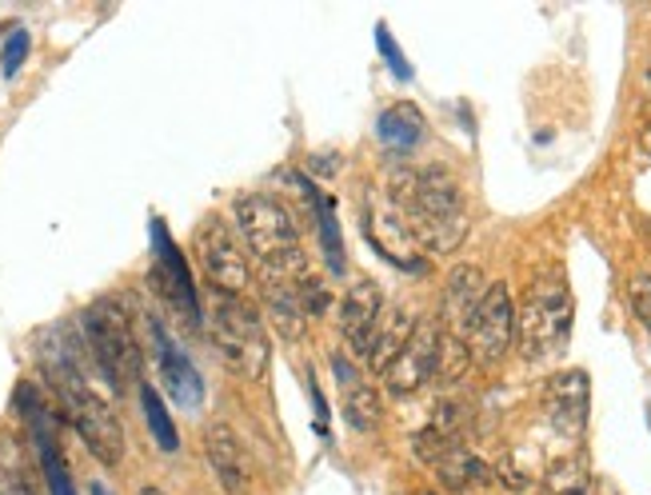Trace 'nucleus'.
<instances>
[{"mask_svg":"<svg viewBox=\"0 0 651 495\" xmlns=\"http://www.w3.org/2000/svg\"><path fill=\"white\" fill-rule=\"evenodd\" d=\"M388 212L404 240L431 256L455 252L467 236L464 192L452 173L443 168H412L395 161L384 173Z\"/></svg>","mask_w":651,"mask_h":495,"instance_id":"nucleus-1","label":"nucleus"},{"mask_svg":"<svg viewBox=\"0 0 651 495\" xmlns=\"http://www.w3.org/2000/svg\"><path fill=\"white\" fill-rule=\"evenodd\" d=\"M236 228L245 232L248 252L257 256V264L264 268L268 280L280 284H304L308 280V264H304L300 232L292 224V212L268 192H245L236 197Z\"/></svg>","mask_w":651,"mask_h":495,"instance_id":"nucleus-2","label":"nucleus"},{"mask_svg":"<svg viewBox=\"0 0 651 495\" xmlns=\"http://www.w3.org/2000/svg\"><path fill=\"white\" fill-rule=\"evenodd\" d=\"M52 384H57L60 408L69 415V424L76 427V436L84 439V448L93 451L105 468H117L120 456H125V432H120L117 412L88 388L76 360L64 347H60L57 364H52Z\"/></svg>","mask_w":651,"mask_h":495,"instance_id":"nucleus-3","label":"nucleus"},{"mask_svg":"<svg viewBox=\"0 0 651 495\" xmlns=\"http://www.w3.org/2000/svg\"><path fill=\"white\" fill-rule=\"evenodd\" d=\"M571 316H576V304H571L568 280L559 272L535 280L523 296V308L516 311V340H520L523 356L547 360L564 352L571 335Z\"/></svg>","mask_w":651,"mask_h":495,"instance_id":"nucleus-4","label":"nucleus"},{"mask_svg":"<svg viewBox=\"0 0 651 495\" xmlns=\"http://www.w3.org/2000/svg\"><path fill=\"white\" fill-rule=\"evenodd\" d=\"M212 344L221 360L245 380H264L268 372V335L257 304L245 296L212 292Z\"/></svg>","mask_w":651,"mask_h":495,"instance_id":"nucleus-5","label":"nucleus"},{"mask_svg":"<svg viewBox=\"0 0 651 495\" xmlns=\"http://www.w3.org/2000/svg\"><path fill=\"white\" fill-rule=\"evenodd\" d=\"M81 328L96 368H100L113 392L120 396L129 384H140V344L132 335L129 311L120 308L117 299H96L93 308L81 316Z\"/></svg>","mask_w":651,"mask_h":495,"instance_id":"nucleus-6","label":"nucleus"},{"mask_svg":"<svg viewBox=\"0 0 651 495\" xmlns=\"http://www.w3.org/2000/svg\"><path fill=\"white\" fill-rule=\"evenodd\" d=\"M192 252H197V264L212 284V292L245 296L252 288V268H248L245 248L236 244L233 228L221 216L200 220L197 232H192Z\"/></svg>","mask_w":651,"mask_h":495,"instance_id":"nucleus-7","label":"nucleus"},{"mask_svg":"<svg viewBox=\"0 0 651 495\" xmlns=\"http://www.w3.org/2000/svg\"><path fill=\"white\" fill-rule=\"evenodd\" d=\"M512 340H516L512 292H508V284H488V292H484V299H480V308L472 311L467 332H464L472 364H480V368H496V364H504V356L512 352Z\"/></svg>","mask_w":651,"mask_h":495,"instance_id":"nucleus-8","label":"nucleus"},{"mask_svg":"<svg viewBox=\"0 0 651 495\" xmlns=\"http://www.w3.org/2000/svg\"><path fill=\"white\" fill-rule=\"evenodd\" d=\"M436 356H440V323L416 320L400 356L388 364L384 388L392 396H416L428 380H436Z\"/></svg>","mask_w":651,"mask_h":495,"instance_id":"nucleus-9","label":"nucleus"},{"mask_svg":"<svg viewBox=\"0 0 651 495\" xmlns=\"http://www.w3.org/2000/svg\"><path fill=\"white\" fill-rule=\"evenodd\" d=\"M588 408H592V388H588V372L571 368L552 376L544 388V415L559 436H583L588 427Z\"/></svg>","mask_w":651,"mask_h":495,"instance_id":"nucleus-10","label":"nucleus"},{"mask_svg":"<svg viewBox=\"0 0 651 495\" xmlns=\"http://www.w3.org/2000/svg\"><path fill=\"white\" fill-rule=\"evenodd\" d=\"M204 460H209L212 480L221 484L224 495H248L252 492V463H248V448L240 444L228 424L204 427Z\"/></svg>","mask_w":651,"mask_h":495,"instance_id":"nucleus-11","label":"nucleus"},{"mask_svg":"<svg viewBox=\"0 0 651 495\" xmlns=\"http://www.w3.org/2000/svg\"><path fill=\"white\" fill-rule=\"evenodd\" d=\"M380 311H384V292L376 280H356L348 292H344V304H340V332L348 340L352 352H368V340H372L376 323H380Z\"/></svg>","mask_w":651,"mask_h":495,"instance_id":"nucleus-12","label":"nucleus"},{"mask_svg":"<svg viewBox=\"0 0 651 495\" xmlns=\"http://www.w3.org/2000/svg\"><path fill=\"white\" fill-rule=\"evenodd\" d=\"M152 244H156V280L164 284V296H173L176 308H185L188 323H200V304H197V288H192V276H188V264L180 248L173 244V236L164 232L161 220H152Z\"/></svg>","mask_w":651,"mask_h":495,"instance_id":"nucleus-13","label":"nucleus"},{"mask_svg":"<svg viewBox=\"0 0 651 495\" xmlns=\"http://www.w3.org/2000/svg\"><path fill=\"white\" fill-rule=\"evenodd\" d=\"M152 340H156V364H161V376L164 384H168V396H173L180 408H197V403L204 400V380H200V372L192 368V360L168 340V332H164L156 320H152Z\"/></svg>","mask_w":651,"mask_h":495,"instance_id":"nucleus-14","label":"nucleus"},{"mask_svg":"<svg viewBox=\"0 0 651 495\" xmlns=\"http://www.w3.org/2000/svg\"><path fill=\"white\" fill-rule=\"evenodd\" d=\"M488 284H484V272L476 264H460L448 276V288H443V332L452 335H464L467 332V320H472V311L480 308V299H484Z\"/></svg>","mask_w":651,"mask_h":495,"instance_id":"nucleus-15","label":"nucleus"},{"mask_svg":"<svg viewBox=\"0 0 651 495\" xmlns=\"http://www.w3.org/2000/svg\"><path fill=\"white\" fill-rule=\"evenodd\" d=\"M412 328H416V320H412V311H404V308H384V311H380V323H376L372 340H368L364 364H368L372 372H380V376H384L388 364H392V360L400 356V347L407 344V335H412Z\"/></svg>","mask_w":651,"mask_h":495,"instance_id":"nucleus-16","label":"nucleus"},{"mask_svg":"<svg viewBox=\"0 0 651 495\" xmlns=\"http://www.w3.org/2000/svg\"><path fill=\"white\" fill-rule=\"evenodd\" d=\"M424 128H428V120H424V113H419L416 104H392L384 116H380V125H376V132H380V140H384L388 149L395 152H412L424 140Z\"/></svg>","mask_w":651,"mask_h":495,"instance_id":"nucleus-17","label":"nucleus"},{"mask_svg":"<svg viewBox=\"0 0 651 495\" xmlns=\"http://www.w3.org/2000/svg\"><path fill=\"white\" fill-rule=\"evenodd\" d=\"M431 472L440 475V484L448 487V492H464V487H472V484H484L488 480V463L484 460H476L472 451L464 448V444H452V448L443 451L440 460L431 463Z\"/></svg>","mask_w":651,"mask_h":495,"instance_id":"nucleus-18","label":"nucleus"},{"mask_svg":"<svg viewBox=\"0 0 651 495\" xmlns=\"http://www.w3.org/2000/svg\"><path fill=\"white\" fill-rule=\"evenodd\" d=\"M264 308L276 323V332L284 340H300L304 335V308L300 299H296V288L288 284H280V280H268L264 276Z\"/></svg>","mask_w":651,"mask_h":495,"instance_id":"nucleus-19","label":"nucleus"},{"mask_svg":"<svg viewBox=\"0 0 651 495\" xmlns=\"http://www.w3.org/2000/svg\"><path fill=\"white\" fill-rule=\"evenodd\" d=\"M595 475L588 468V456H564L547 468L544 495H592Z\"/></svg>","mask_w":651,"mask_h":495,"instance_id":"nucleus-20","label":"nucleus"},{"mask_svg":"<svg viewBox=\"0 0 651 495\" xmlns=\"http://www.w3.org/2000/svg\"><path fill=\"white\" fill-rule=\"evenodd\" d=\"M140 403H144V420H149V432L152 439H156V448H161L164 456H176V451H180V432H176L161 392H156L152 384H140Z\"/></svg>","mask_w":651,"mask_h":495,"instance_id":"nucleus-21","label":"nucleus"},{"mask_svg":"<svg viewBox=\"0 0 651 495\" xmlns=\"http://www.w3.org/2000/svg\"><path fill=\"white\" fill-rule=\"evenodd\" d=\"M344 415H348V424L356 432H372L380 424V415H384V403H380V392H376L372 384H348L344 388Z\"/></svg>","mask_w":651,"mask_h":495,"instance_id":"nucleus-22","label":"nucleus"},{"mask_svg":"<svg viewBox=\"0 0 651 495\" xmlns=\"http://www.w3.org/2000/svg\"><path fill=\"white\" fill-rule=\"evenodd\" d=\"M472 368V352H467L464 335H452L440 328V356H436V380L460 384Z\"/></svg>","mask_w":651,"mask_h":495,"instance_id":"nucleus-23","label":"nucleus"},{"mask_svg":"<svg viewBox=\"0 0 651 495\" xmlns=\"http://www.w3.org/2000/svg\"><path fill=\"white\" fill-rule=\"evenodd\" d=\"M308 200L316 204V216H320V240H324L328 268L340 276V272H344V240H340V224H336V216H332V200L320 197L312 185H308Z\"/></svg>","mask_w":651,"mask_h":495,"instance_id":"nucleus-24","label":"nucleus"},{"mask_svg":"<svg viewBox=\"0 0 651 495\" xmlns=\"http://www.w3.org/2000/svg\"><path fill=\"white\" fill-rule=\"evenodd\" d=\"M45 415V412H40ZM36 415V439H40V463H45V480H48V492L52 495H76L72 492V480H69V468L60 460V448L57 439L45 432V420Z\"/></svg>","mask_w":651,"mask_h":495,"instance_id":"nucleus-25","label":"nucleus"},{"mask_svg":"<svg viewBox=\"0 0 651 495\" xmlns=\"http://www.w3.org/2000/svg\"><path fill=\"white\" fill-rule=\"evenodd\" d=\"M28 45H33V40H28V28L12 24V28H9V45H4V52H0V72H4L9 81L16 76V72H21L24 57H28Z\"/></svg>","mask_w":651,"mask_h":495,"instance_id":"nucleus-26","label":"nucleus"},{"mask_svg":"<svg viewBox=\"0 0 651 495\" xmlns=\"http://www.w3.org/2000/svg\"><path fill=\"white\" fill-rule=\"evenodd\" d=\"M631 311H636V320L643 323V332L651 335V276H636L631 280Z\"/></svg>","mask_w":651,"mask_h":495,"instance_id":"nucleus-27","label":"nucleus"},{"mask_svg":"<svg viewBox=\"0 0 651 495\" xmlns=\"http://www.w3.org/2000/svg\"><path fill=\"white\" fill-rule=\"evenodd\" d=\"M376 45H380V52H384V60L392 64V72L400 76V81H412V69H407V57L395 48V40H392V33H388V24H380L376 28Z\"/></svg>","mask_w":651,"mask_h":495,"instance_id":"nucleus-28","label":"nucleus"},{"mask_svg":"<svg viewBox=\"0 0 651 495\" xmlns=\"http://www.w3.org/2000/svg\"><path fill=\"white\" fill-rule=\"evenodd\" d=\"M0 495H33V492H28V484H24L21 475H4L0 480Z\"/></svg>","mask_w":651,"mask_h":495,"instance_id":"nucleus-29","label":"nucleus"},{"mask_svg":"<svg viewBox=\"0 0 651 495\" xmlns=\"http://www.w3.org/2000/svg\"><path fill=\"white\" fill-rule=\"evenodd\" d=\"M592 495H624L619 492L616 484H612V480H595V487H592Z\"/></svg>","mask_w":651,"mask_h":495,"instance_id":"nucleus-30","label":"nucleus"},{"mask_svg":"<svg viewBox=\"0 0 651 495\" xmlns=\"http://www.w3.org/2000/svg\"><path fill=\"white\" fill-rule=\"evenodd\" d=\"M640 149H643V152H648V156H651V125H648V128H643V132H640Z\"/></svg>","mask_w":651,"mask_h":495,"instance_id":"nucleus-31","label":"nucleus"},{"mask_svg":"<svg viewBox=\"0 0 651 495\" xmlns=\"http://www.w3.org/2000/svg\"><path fill=\"white\" fill-rule=\"evenodd\" d=\"M137 495H164V492H161V487H140Z\"/></svg>","mask_w":651,"mask_h":495,"instance_id":"nucleus-32","label":"nucleus"},{"mask_svg":"<svg viewBox=\"0 0 651 495\" xmlns=\"http://www.w3.org/2000/svg\"><path fill=\"white\" fill-rule=\"evenodd\" d=\"M88 492H93V495H108V487H105V484H93Z\"/></svg>","mask_w":651,"mask_h":495,"instance_id":"nucleus-33","label":"nucleus"},{"mask_svg":"<svg viewBox=\"0 0 651 495\" xmlns=\"http://www.w3.org/2000/svg\"><path fill=\"white\" fill-rule=\"evenodd\" d=\"M0 33H9V24H0Z\"/></svg>","mask_w":651,"mask_h":495,"instance_id":"nucleus-34","label":"nucleus"},{"mask_svg":"<svg viewBox=\"0 0 651 495\" xmlns=\"http://www.w3.org/2000/svg\"><path fill=\"white\" fill-rule=\"evenodd\" d=\"M648 424H651V403H648Z\"/></svg>","mask_w":651,"mask_h":495,"instance_id":"nucleus-35","label":"nucleus"},{"mask_svg":"<svg viewBox=\"0 0 651 495\" xmlns=\"http://www.w3.org/2000/svg\"><path fill=\"white\" fill-rule=\"evenodd\" d=\"M428 495H431V492H428Z\"/></svg>","mask_w":651,"mask_h":495,"instance_id":"nucleus-36","label":"nucleus"}]
</instances>
